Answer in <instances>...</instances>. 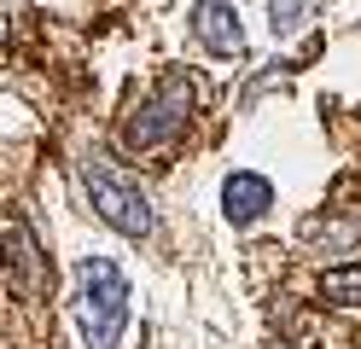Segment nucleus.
<instances>
[{"label": "nucleus", "mask_w": 361, "mask_h": 349, "mask_svg": "<svg viewBox=\"0 0 361 349\" xmlns=\"http://www.w3.org/2000/svg\"><path fill=\"white\" fill-rule=\"evenodd\" d=\"M303 239H326L338 256H355L361 250V216L355 221H321V216H309L303 221Z\"/></svg>", "instance_id": "8"}, {"label": "nucleus", "mask_w": 361, "mask_h": 349, "mask_svg": "<svg viewBox=\"0 0 361 349\" xmlns=\"http://www.w3.org/2000/svg\"><path fill=\"white\" fill-rule=\"evenodd\" d=\"M321 297L338 309H361V262H338L321 274Z\"/></svg>", "instance_id": "7"}, {"label": "nucleus", "mask_w": 361, "mask_h": 349, "mask_svg": "<svg viewBox=\"0 0 361 349\" xmlns=\"http://www.w3.org/2000/svg\"><path fill=\"white\" fill-rule=\"evenodd\" d=\"M192 35L210 59H245V30H239V6L233 0H192Z\"/></svg>", "instance_id": "4"}, {"label": "nucleus", "mask_w": 361, "mask_h": 349, "mask_svg": "<svg viewBox=\"0 0 361 349\" xmlns=\"http://www.w3.org/2000/svg\"><path fill=\"white\" fill-rule=\"evenodd\" d=\"M134 314V286L111 256H82L76 262V291H71V320L87 349H117Z\"/></svg>", "instance_id": "1"}, {"label": "nucleus", "mask_w": 361, "mask_h": 349, "mask_svg": "<svg viewBox=\"0 0 361 349\" xmlns=\"http://www.w3.org/2000/svg\"><path fill=\"white\" fill-rule=\"evenodd\" d=\"M76 175H82V192H87V204H94V216H99L111 233H123V239H152L157 209H152V198H146V186L134 180L117 157L87 152V157L76 163Z\"/></svg>", "instance_id": "3"}, {"label": "nucleus", "mask_w": 361, "mask_h": 349, "mask_svg": "<svg viewBox=\"0 0 361 349\" xmlns=\"http://www.w3.org/2000/svg\"><path fill=\"white\" fill-rule=\"evenodd\" d=\"M268 209H274V180L257 175V169H233L221 180V216L228 227H257Z\"/></svg>", "instance_id": "6"}, {"label": "nucleus", "mask_w": 361, "mask_h": 349, "mask_svg": "<svg viewBox=\"0 0 361 349\" xmlns=\"http://www.w3.org/2000/svg\"><path fill=\"white\" fill-rule=\"evenodd\" d=\"M192 111H198V82L187 76V70H164V76H157V87H152L146 99L123 116V128H117L123 152H134V157H146V152H169L175 140L187 134Z\"/></svg>", "instance_id": "2"}, {"label": "nucleus", "mask_w": 361, "mask_h": 349, "mask_svg": "<svg viewBox=\"0 0 361 349\" xmlns=\"http://www.w3.org/2000/svg\"><path fill=\"white\" fill-rule=\"evenodd\" d=\"M6 274H12L18 297H41L47 291V256H41L35 233H30V221L18 216V209L6 216Z\"/></svg>", "instance_id": "5"}, {"label": "nucleus", "mask_w": 361, "mask_h": 349, "mask_svg": "<svg viewBox=\"0 0 361 349\" xmlns=\"http://www.w3.org/2000/svg\"><path fill=\"white\" fill-rule=\"evenodd\" d=\"M314 12V0H268V30L274 35H298Z\"/></svg>", "instance_id": "9"}]
</instances>
